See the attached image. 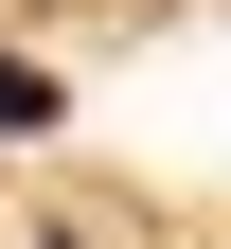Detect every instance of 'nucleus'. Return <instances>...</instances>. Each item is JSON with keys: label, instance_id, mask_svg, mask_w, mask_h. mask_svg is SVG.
<instances>
[{"label": "nucleus", "instance_id": "obj_1", "mask_svg": "<svg viewBox=\"0 0 231 249\" xmlns=\"http://www.w3.org/2000/svg\"><path fill=\"white\" fill-rule=\"evenodd\" d=\"M36 124H53V71H36V53H0V142H36Z\"/></svg>", "mask_w": 231, "mask_h": 249}, {"label": "nucleus", "instance_id": "obj_2", "mask_svg": "<svg viewBox=\"0 0 231 249\" xmlns=\"http://www.w3.org/2000/svg\"><path fill=\"white\" fill-rule=\"evenodd\" d=\"M36 249H71V231H36Z\"/></svg>", "mask_w": 231, "mask_h": 249}]
</instances>
